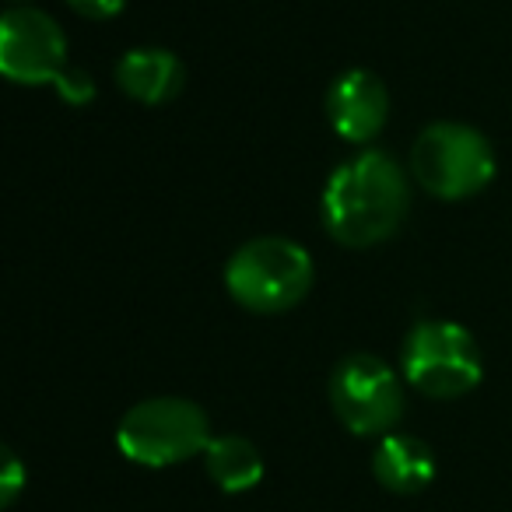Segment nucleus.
Wrapping results in <instances>:
<instances>
[{
	"label": "nucleus",
	"mask_w": 512,
	"mask_h": 512,
	"mask_svg": "<svg viewBox=\"0 0 512 512\" xmlns=\"http://www.w3.org/2000/svg\"><path fill=\"white\" fill-rule=\"evenodd\" d=\"M67 60V36L43 8H11L0 18V71L18 85H57Z\"/></svg>",
	"instance_id": "0eeeda50"
},
{
	"label": "nucleus",
	"mask_w": 512,
	"mask_h": 512,
	"mask_svg": "<svg viewBox=\"0 0 512 512\" xmlns=\"http://www.w3.org/2000/svg\"><path fill=\"white\" fill-rule=\"evenodd\" d=\"M11 4H18V0H11Z\"/></svg>",
	"instance_id": "2eb2a0df"
},
{
	"label": "nucleus",
	"mask_w": 512,
	"mask_h": 512,
	"mask_svg": "<svg viewBox=\"0 0 512 512\" xmlns=\"http://www.w3.org/2000/svg\"><path fill=\"white\" fill-rule=\"evenodd\" d=\"M498 158L477 127L456 120L428 123L411 148V176L435 200H467L488 190Z\"/></svg>",
	"instance_id": "7ed1b4c3"
},
{
	"label": "nucleus",
	"mask_w": 512,
	"mask_h": 512,
	"mask_svg": "<svg viewBox=\"0 0 512 512\" xmlns=\"http://www.w3.org/2000/svg\"><path fill=\"white\" fill-rule=\"evenodd\" d=\"M57 92L64 95L71 106H85V102L95 99V81L88 71H81V67H67L64 78L57 81Z\"/></svg>",
	"instance_id": "ddd939ff"
},
{
	"label": "nucleus",
	"mask_w": 512,
	"mask_h": 512,
	"mask_svg": "<svg viewBox=\"0 0 512 512\" xmlns=\"http://www.w3.org/2000/svg\"><path fill=\"white\" fill-rule=\"evenodd\" d=\"M204 467L225 495H242L264 481V453L246 435H214L204 449Z\"/></svg>",
	"instance_id": "9b49d317"
},
{
	"label": "nucleus",
	"mask_w": 512,
	"mask_h": 512,
	"mask_svg": "<svg viewBox=\"0 0 512 512\" xmlns=\"http://www.w3.org/2000/svg\"><path fill=\"white\" fill-rule=\"evenodd\" d=\"M400 372L425 397L456 400L481 383L484 362L467 327L449 320H421L404 341Z\"/></svg>",
	"instance_id": "39448f33"
},
{
	"label": "nucleus",
	"mask_w": 512,
	"mask_h": 512,
	"mask_svg": "<svg viewBox=\"0 0 512 512\" xmlns=\"http://www.w3.org/2000/svg\"><path fill=\"white\" fill-rule=\"evenodd\" d=\"M327 120L348 144H372L390 120V92L383 78L365 67H351L334 78L327 92Z\"/></svg>",
	"instance_id": "6e6552de"
},
{
	"label": "nucleus",
	"mask_w": 512,
	"mask_h": 512,
	"mask_svg": "<svg viewBox=\"0 0 512 512\" xmlns=\"http://www.w3.org/2000/svg\"><path fill=\"white\" fill-rule=\"evenodd\" d=\"M116 85L127 99L141 106H165L186 85V67L176 53L158 50V46H141L127 50L116 64Z\"/></svg>",
	"instance_id": "1a4fd4ad"
},
{
	"label": "nucleus",
	"mask_w": 512,
	"mask_h": 512,
	"mask_svg": "<svg viewBox=\"0 0 512 512\" xmlns=\"http://www.w3.org/2000/svg\"><path fill=\"white\" fill-rule=\"evenodd\" d=\"M435 453L425 439L407 432H390L372 453V474L393 495H418L435 481Z\"/></svg>",
	"instance_id": "9d476101"
},
{
	"label": "nucleus",
	"mask_w": 512,
	"mask_h": 512,
	"mask_svg": "<svg viewBox=\"0 0 512 512\" xmlns=\"http://www.w3.org/2000/svg\"><path fill=\"white\" fill-rule=\"evenodd\" d=\"M313 256L285 235L242 242L225 267V288L235 306L256 316H281L313 292Z\"/></svg>",
	"instance_id": "f03ea898"
},
{
	"label": "nucleus",
	"mask_w": 512,
	"mask_h": 512,
	"mask_svg": "<svg viewBox=\"0 0 512 512\" xmlns=\"http://www.w3.org/2000/svg\"><path fill=\"white\" fill-rule=\"evenodd\" d=\"M25 481H29V470L18 460L15 449H4V470H0V505L11 509L18 502V495L25 491Z\"/></svg>",
	"instance_id": "f8f14e48"
},
{
	"label": "nucleus",
	"mask_w": 512,
	"mask_h": 512,
	"mask_svg": "<svg viewBox=\"0 0 512 512\" xmlns=\"http://www.w3.org/2000/svg\"><path fill=\"white\" fill-rule=\"evenodd\" d=\"M411 211V176L390 151L365 148L330 172L320 197L323 228L348 249L393 239Z\"/></svg>",
	"instance_id": "f257e3e1"
},
{
	"label": "nucleus",
	"mask_w": 512,
	"mask_h": 512,
	"mask_svg": "<svg viewBox=\"0 0 512 512\" xmlns=\"http://www.w3.org/2000/svg\"><path fill=\"white\" fill-rule=\"evenodd\" d=\"M67 4L88 22H109L127 8V0H67Z\"/></svg>",
	"instance_id": "4468645a"
},
{
	"label": "nucleus",
	"mask_w": 512,
	"mask_h": 512,
	"mask_svg": "<svg viewBox=\"0 0 512 512\" xmlns=\"http://www.w3.org/2000/svg\"><path fill=\"white\" fill-rule=\"evenodd\" d=\"M211 418L186 397H148L123 414L116 446L141 467H176L211 446Z\"/></svg>",
	"instance_id": "20e7f679"
},
{
	"label": "nucleus",
	"mask_w": 512,
	"mask_h": 512,
	"mask_svg": "<svg viewBox=\"0 0 512 512\" xmlns=\"http://www.w3.org/2000/svg\"><path fill=\"white\" fill-rule=\"evenodd\" d=\"M330 407L351 435H390L407 411L404 383L390 362L369 351L341 358L330 372Z\"/></svg>",
	"instance_id": "423d86ee"
}]
</instances>
